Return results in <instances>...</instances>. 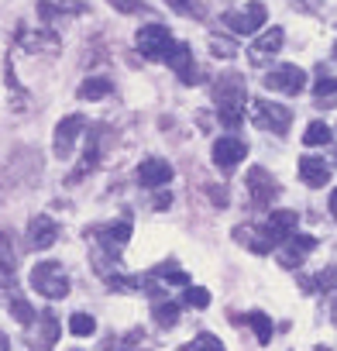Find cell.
Instances as JSON below:
<instances>
[{
    "mask_svg": "<svg viewBox=\"0 0 337 351\" xmlns=\"http://www.w3.org/2000/svg\"><path fill=\"white\" fill-rule=\"evenodd\" d=\"M214 104H217V117L224 128H241L245 121V104H248V90H245V76L238 73H224L214 83Z\"/></svg>",
    "mask_w": 337,
    "mask_h": 351,
    "instance_id": "6da1fadb",
    "label": "cell"
},
{
    "mask_svg": "<svg viewBox=\"0 0 337 351\" xmlns=\"http://www.w3.org/2000/svg\"><path fill=\"white\" fill-rule=\"evenodd\" d=\"M176 45L179 42L173 38V32H168L165 25H145L134 38V49L151 62H168V56L176 52Z\"/></svg>",
    "mask_w": 337,
    "mask_h": 351,
    "instance_id": "7a4b0ae2",
    "label": "cell"
},
{
    "mask_svg": "<svg viewBox=\"0 0 337 351\" xmlns=\"http://www.w3.org/2000/svg\"><path fill=\"white\" fill-rule=\"evenodd\" d=\"M32 289H38L49 300H62L69 296V276L59 262H38L32 269Z\"/></svg>",
    "mask_w": 337,
    "mask_h": 351,
    "instance_id": "3957f363",
    "label": "cell"
},
{
    "mask_svg": "<svg viewBox=\"0 0 337 351\" xmlns=\"http://www.w3.org/2000/svg\"><path fill=\"white\" fill-rule=\"evenodd\" d=\"M251 121L262 128V131H272V134H286L289 124H292V114L289 107L282 104H272V100H251Z\"/></svg>",
    "mask_w": 337,
    "mask_h": 351,
    "instance_id": "277c9868",
    "label": "cell"
},
{
    "mask_svg": "<svg viewBox=\"0 0 337 351\" xmlns=\"http://www.w3.org/2000/svg\"><path fill=\"white\" fill-rule=\"evenodd\" d=\"M265 21H269V11H265L262 0H251V4H245L241 11L224 14V25H227L234 35H255V32H262Z\"/></svg>",
    "mask_w": 337,
    "mask_h": 351,
    "instance_id": "5b68a950",
    "label": "cell"
},
{
    "mask_svg": "<svg viewBox=\"0 0 337 351\" xmlns=\"http://www.w3.org/2000/svg\"><path fill=\"white\" fill-rule=\"evenodd\" d=\"M245 186H248V197H251L255 207H269V204H275V197H279L275 176H272L269 169H262V165H251V169H248Z\"/></svg>",
    "mask_w": 337,
    "mask_h": 351,
    "instance_id": "8992f818",
    "label": "cell"
},
{
    "mask_svg": "<svg viewBox=\"0 0 337 351\" xmlns=\"http://www.w3.org/2000/svg\"><path fill=\"white\" fill-rule=\"evenodd\" d=\"M265 86L269 90H275V93H286V97H296V93H303L306 90V73L299 69V66H275L269 76H265Z\"/></svg>",
    "mask_w": 337,
    "mask_h": 351,
    "instance_id": "52a82bcc",
    "label": "cell"
},
{
    "mask_svg": "<svg viewBox=\"0 0 337 351\" xmlns=\"http://www.w3.org/2000/svg\"><path fill=\"white\" fill-rule=\"evenodd\" d=\"M83 128H86V117H83V114H69V117L59 121L55 141H52V148H55L59 158H69V155L76 152V141L83 138Z\"/></svg>",
    "mask_w": 337,
    "mask_h": 351,
    "instance_id": "ba28073f",
    "label": "cell"
},
{
    "mask_svg": "<svg viewBox=\"0 0 337 351\" xmlns=\"http://www.w3.org/2000/svg\"><path fill=\"white\" fill-rule=\"evenodd\" d=\"M245 155H248V145L241 138H234V134H224V138L214 141V165L221 172H234Z\"/></svg>",
    "mask_w": 337,
    "mask_h": 351,
    "instance_id": "9c48e42d",
    "label": "cell"
},
{
    "mask_svg": "<svg viewBox=\"0 0 337 351\" xmlns=\"http://www.w3.org/2000/svg\"><path fill=\"white\" fill-rule=\"evenodd\" d=\"M313 248H316V238H310V234H292L286 245L275 248V258H279L282 269H299L303 258H306Z\"/></svg>",
    "mask_w": 337,
    "mask_h": 351,
    "instance_id": "30bf717a",
    "label": "cell"
},
{
    "mask_svg": "<svg viewBox=\"0 0 337 351\" xmlns=\"http://www.w3.org/2000/svg\"><path fill=\"white\" fill-rule=\"evenodd\" d=\"M296 228H299V214H296V210H275V214H269V221H265V234L272 238L275 248L286 245V241L296 234Z\"/></svg>",
    "mask_w": 337,
    "mask_h": 351,
    "instance_id": "8fae6325",
    "label": "cell"
},
{
    "mask_svg": "<svg viewBox=\"0 0 337 351\" xmlns=\"http://www.w3.org/2000/svg\"><path fill=\"white\" fill-rule=\"evenodd\" d=\"M55 241H59V224L52 217H45V214L32 217V224H28V248L32 252H45Z\"/></svg>",
    "mask_w": 337,
    "mask_h": 351,
    "instance_id": "7c38bea8",
    "label": "cell"
},
{
    "mask_svg": "<svg viewBox=\"0 0 337 351\" xmlns=\"http://www.w3.org/2000/svg\"><path fill=\"white\" fill-rule=\"evenodd\" d=\"M138 183L141 186H148V190H155V186H165L168 180H173V165H168L165 158H145L141 165H138Z\"/></svg>",
    "mask_w": 337,
    "mask_h": 351,
    "instance_id": "4fadbf2b",
    "label": "cell"
},
{
    "mask_svg": "<svg viewBox=\"0 0 337 351\" xmlns=\"http://www.w3.org/2000/svg\"><path fill=\"white\" fill-rule=\"evenodd\" d=\"M299 180H303L306 186H313V190L327 186V183H330V162H323V158H316V155H303V158H299Z\"/></svg>",
    "mask_w": 337,
    "mask_h": 351,
    "instance_id": "5bb4252c",
    "label": "cell"
},
{
    "mask_svg": "<svg viewBox=\"0 0 337 351\" xmlns=\"http://www.w3.org/2000/svg\"><path fill=\"white\" fill-rule=\"evenodd\" d=\"M282 42H286L282 28H269L265 35L255 38V45H251V62H265L269 56H275V52L282 49Z\"/></svg>",
    "mask_w": 337,
    "mask_h": 351,
    "instance_id": "9a60e30c",
    "label": "cell"
},
{
    "mask_svg": "<svg viewBox=\"0 0 337 351\" xmlns=\"http://www.w3.org/2000/svg\"><path fill=\"white\" fill-rule=\"evenodd\" d=\"M59 341V320H55V313H42V320H38V334L28 341L32 344V351H49L52 344Z\"/></svg>",
    "mask_w": 337,
    "mask_h": 351,
    "instance_id": "2e32d148",
    "label": "cell"
},
{
    "mask_svg": "<svg viewBox=\"0 0 337 351\" xmlns=\"http://www.w3.org/2000/svg\"><path fill=\"white\" fill-rule=\"evenodd\" d=\"M131 241V221H114V224H107L103 228V248L117 258L121 255V248Z\"/></svg>",
    "mask_w": 337,
    "mask_h": 351,
    "instance_id": "e0dca14e",
    "label": "cell"
},
{
    "mask_svg": "<svg viewBox=\"0 0 337 351\" xmlns=\"http://www.w3.org/2000/svg\"><path fill=\"white\" fill-rule=\"evenodd\" d=\"M18 272V248L8 231H0V282H11Z\"/></svg>",
    "mask_w": 337,
    "mask_h": 351,
    "instance_id": "ac0fdd59",
    "label": "cell"
},
{
    "mask_svg": "<svg viewBox=\"0 0 337 351\" xmlns=\"http://www.w3.org/2000/svg\"><path fill=\"white\" fill-rule=\"evenodd\" d=\"M168 66L176 69V76L183 80V83H197V66H193V52H190V45H176V52L168 56Z\"/></svg>",
    "mask_w": 337,
    "mask_h": 351,
    "instance_id": "d6986e66",
    "label": "cell"
},
{
    "mask_svg": "<svg viewBox=\"0 0 337 351\" xmlns=\"http://www.w3.org/2000/svg\"><path fill=\"white\" fill-rule=\"evenodd\" d=\"M234 238L241 241V245H248L255 255H269L275 245H272V238L265 234V228L262 231H255V228H234Z\"/></svg>",
    "mask_w": 337,
    "mask_h": 351,
    "instance_id": "ffe728a7",
    "label": "cell"
},
{
    "mask_svg": "<svg viewBox=\"0 0 337 351\" xmlns=\"http://www.w3.org/2000/svg\"><path fill=\"white\" fill-rule=\"evenodd\" d=\"M110 90H114V83H110L107 76H86V80L79 83L76 97H79V100H103Z\"/></svg>",
    "mask_w": 337,
    "mask_h": 351,
    "instance_id": "44dd1931",
    "label": "cell"
},
{
    "mask_svg": "<svg viewBox=\"0 0 337 351\" xmlns=\"http://www.w3.org/2000/svg\"><path fill=\"white\" fill-rule=\"evenodd\" d=\"M245 320H248V327L255 330L258 344H269V341H272V320H269V313H262V310H251Z\"/></svg>",
    "mask_w": 337,
    "mask_h": 351,
    "instance_id": "7402d4cb",
    "label": "cell"
},
{
    "mask_svg": "<svg viewBox=\"0 0 337 351\" xmlns=\"http://www.w3.org/2000/svg\"><path fill=\"white\" fill-rule=\"evenodd\" d=\"M155 324H158V327H176V324H179V303L158 300V303H155Z\"/></svg>",
    "mask_w": 337,
    "mask_h": 351,
    "instance_id": "603a6c76",
    "label": "cell"
},
{
    "mask_svg": "<svg viewBox=\"0 0 337 351\" xmlns=\"http://www.w3.org/2000/svg\"><path fill=\"white\" fill-rule=\"evenodd\" d=\"M313 93H316L320 107H330V97L337 93V76H327V73H320V76H316V83H313Z\"/></svg>",
    "mask_w": 337,
    "mask_h": 351,
    "instance_id": "cb8c5ba5",
    "label": "cell"
},
{
    "mask_svg": "<svg viewBox=\"0 0 337 351\" xmlns=\"http://www.w3.org/2000/svg\"><path fill=\"white\" fill-rule=\"evenodd\" d=\"M303 145H310V148H316V145H330V128H327L323 121H313V124L303 131Z\"/></svg>",
    "mask_w": 337,
    "mask_h": 351,
    "instance_id": "d4e9b609",
    "label": "cell"
},
{
    "mask_svg": "<svg viewBox=\"0 0 337 351\" xmlns=\"http://www.w3.org/2000/svg\"><path fill=\"white\" fill-rule=\"evenodd\" d=\"M69 330H73L76 337H93V334H97V320H93L90 313H73V317H69Z\"/></svg>",
    "mask_w": 337,
    "mask_h": 351,
    "instance_id": "484cf974",
    "label": "cell"
},
{
    "mask_svg": "<svg viewBox=\"0 0 337 351\" xmlns=\"http://www.w3.org/2000/svg\"><path fill=\"white\" fill-rule=\"evenodd\" d=\"M183 351H224V341H221V337H214V334H197Z\"/></svg>",
    "mask_w": 337,
    "mask_h": 351,
    "instance_id": "4316f807",
    "label": "cell"
},
{
    "mask_svg": "<svg viewBox=\"0 0 337 351\" xmlns=\"http://www.w3.org/2000/svg\"><path fill=\"white\" fill-rule=\"evenodd\" d=\"M11 317H14L21 327H35V310H32L28 300H14V303H11Z\"/></svg>",
    "mask_w": 337,
    "mask_h": 351,
    "instance_id": "83f0119b",
    "label": "cell"
},
{
    "mask_svg": "<svg viewBox=\"0 0 337 351\" xmlns=\"http://www.w3.org/2000/svg\"><path fill=\"white\" fill-rule=\"evenodd\" d=\"M183 303H186V306H197V310H203V306H210V293H207L203 286H186V293H183Z\"/></svg>",
    "mask_w": 337,
    "mask_h": 351,
    "instance_id": "f1b7e54d",
    "label": "cell"
},
{
    "mask_svg": "<svg viewBox=\"0 0 337 351\" xmlns=\"http://www.w3.org/2000/svg\"><path fill=\"white\" fill-rule=\"evenodd\" d=\"M107 4H110L114 11H121V14H138V11L145 8V0H107Z\"/></svg>",
    "mask_w": 337,
    "mask_h": 351,
    "instance_id": "f546056e",
    "label": "cell"
},
{
    "mask_svg": "<svg viewBox=\"0 0 337 351\" xmlns=\"http://www.w3.org/2000/svg\"><path fill=\"white\" fill-rule=\"evenodd\" d=\"M158 272H162L168 282H176V286H190V276H186V272H179L176 265H162Z\"/></svg>",
    "mask_w": 337,
    "mask_h": 351,
    "instance_id": "4dcf8cb0",
    "label": "cell"
},
{
    "mask_svg": "<svg viewBox=\"0 0 337 351\" xmlns=\"http://www.w3.org/2000/svg\"><path fill=\"white\" fill-rule=\"evenodd\" d=\"M168 8H173L176 14H200V8H197V0H165Z\"/></svg>",
    "mask_w": 337,
    "mask_h": 351,
    "instance_id": "1f68e13d",
    "label": "cell"
},
{
    "mask_svg": "<svg viewBox=\"0 0 337 351\" xmlns=\"http://www.w3.org/2000/svg\"><path fill=\"white\" fill-rule=\"evenodd\" d=\"M210 52L221 56V59H234V45H231L227 38H214V42H210Z\"/></svg>",
    "mask_w": 337,
    "mask_h": 351,
    "instance_id": "d6a6232c",
    "label": "cell"
},
{
    "mask_svg": "<svg viewBox=\"0 0 337 351\" xmlns=\"http://www.w3.org/2000/svg\"><path fill=\"white\" fill-rule=\"evenodd\" d=\"M151 204H155L158 210H165L168 204H173V197H168V193H155V200H151Z\"/></svg>",
    "mask_w": 337,
    "mask_h": 351,
    "instance_id": "836d02e7",
    "label": "cell"
},
{
    "mask_svg": "<svg viewBox=\"0 0 337 351\" xmlns=\"http://www.w3.org/2000/svg\"><path fill=\"white\" fill-rule=\"evenodd\" d=\"M210 200L224 207V204H227V193H224V190H210Z\"/></svg>",
    "mask_w": 337,
    "mask_h": 351,
    "instance_id": "e575fe53",
    "label": "cell"
},
{
    "mask_svg": "<svg viewBox=\"0 0 337 351\" xmlns=\"http://www.w3.org/2000/svg\"><path fill=\"white\" fill-rule=\"evenodd\" d=\"M330 214H334V221H337V186L330 190Z\"/></svg>",
    "mask_w": 337,
    "mask_h": 351,
    "instance_id": "d590c367",
    "label": "cell"
},
{
    "mask_svg": "<svg viewBox=\"0 0 337 351\" xmlns=\"http://www.w3.org/2000/svg\"><path fill=\"white\" fill-rule=\"evenodd\" d=\"M0 351H11V341H8V334L0 330Z\"/></svg>",
    "mask_w": 337,
    "mask_h": 351,
    "instance_id": "8d00e7d4",
    "label": "cell"
},
{
    "mask_svg": "<svg viewBox=\"0 0 337 351\" xmlns=\"http://www.w3.org/2000/svg\"><path fill=\"white\" fill-rule=\"evenodd\" d=\"M330 313H334V324H337V296H334V310Z\"/></svg>",
    "mask_w": 337,
    "mask_h": 351,
    "instance_id": "74e56055",
    "label": "cell"
},
{
    "mask_svg": "<svg viewBox=\"0 0 337 351\" xmlns=\"http://www.w3.org/2000/svg\"><path fill=\"white\" fill-rule=\"evenodd\" d=\"M313 351H330V348H313Z\"/></svg>",
    "mask_w": 337,
    "mask_h": 351,
    "instance_id": "f35d334b",
    "label": "cell"
},
{
    "mask_svg": "<svg viewBox=\"0 0 337 351\" xmlns=\"http://www.w3.org/2000/svg\"><path fill=\"white\" fill-rule=\"evenodd\" d=\"M334 59H337V45H334Z\"/></svg>",
    "mask_w": 337,
    "mask_h": 351,
    "instance_id": "ab89813d",
    "label": "cell"
}]
</instances>
